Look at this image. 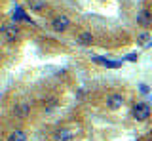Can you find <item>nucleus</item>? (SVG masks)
<instances>
[{
  "instance_id": "obj_1",
  "label": "nucleus",
  "mask_w": 152,
  "mask_h": 141,
  "mask_svg": "<svg viewBox=\"0 0 152 141\" xmlns=\"http://www.w3.org/2000/svg\"><path fill=\"white\" fill-rule=\"evenodd\" d=\"M133 116L137 120H146L150 116V107L146 103H135L133 105Z\"/></svg>"
},
{
  "instance_id": "obj_2",
  "label": "nucleus",
  "mask_w": 152,
  "mask_h": 141,
  "mask_svg": "<svg viewBox=\"0 0 152 141\" xmlns=\"http://www.w3.org/2000/svg\"><path fill=\"white\" fill-rule=\"evenodd\" d=\"M69 25H70V21H69V17L66 15H57L53 21H51V27H53V31L57 32H63L69 29Z\"/></svg>"
},
{
  "instance_id": "obj_3",
  "label": "nucleus",
  "mask_w": 152,
  "mask_h": 141,
  "mask_svg": "<svg viewBox=\"0 0 152 141\" xmlns=\"http://www.w3.org/2000/svg\"><path fill=\"white\" fill-rule=\"evenodd\" d=\"M91 61L103 65V67H108V69H118V67H122V63H124V61H114V59H107V57H99V55H93Z\"/></svg>"
},
{
  "instance_id": "obj_4",
  "label": "nucleus",
  "mask_w": 152,
  "mask_h": 141,
  "mask_svg": "<svg viewBox=\"0 0 152 141\" xmlns=\"http://www.w3.org/2000/svg\"><path fill=\"white\" fill-rule=\"evenodd\" d=\"M2 35H4V40H8V42L15 40L17 35H19L17 25H15V23H13V25H4V27H2Z\"/></svg>"
},
{
  "instance_id": "obj_5",
  "label": "nucleus",
  "mask_w": 152,
  "mask_h": 141,
  "mask_svg": "<svg viewBox=\"0 0 152 141\" xmlns=\"http://www.w3.org/2000/svg\"><path fill=\"white\" fill-rule=\"evenodd\" d=\"M107 105L110 107L112 111H116V109H120V107L124 105V97H122V95H118V93H112V95H108Z\"/></svg>"
},
{
  "instance_id": "obj_6",
  "label": "nucleus",
  "mask_w": 152,
  "mask_h": 141,
  "mask_svg": "<svg viewBox=\"0 0 152 141\" xmlns=\"http://www.w3.org/2000/svg\"><path fill=\"white\" fill-rule=\"evenodd\" d=\"M137 23H139L141 27H150L152 25V13L146 12V10L139 12V15H137Z\"/></svg>"
},
{
  "instance_id": "obj_7",
  "label": "nucleus",
  "mask_w": 152,
  "mask_h": 141,
  "mask_svg": "<svg viewBox=\"0 0 152 141\" xmlns=\"http://www.w3.org/2000/svg\"><path fill=\"white\" fill-rule=\"evenodd\" d=\"M12 19H13V23H15V21H25V23H32V19H31V17H27L25 15V12H23L21 10V8H13V13H12Z\"/></svg>"
},
{
  "instance_id": "obj_8",
  "label": "nucleus",
  "mask_w": 152,
  "mask_h": 141,
  "mask_svg": "<svg viewBox=\"0 0 152 141\" xmlns=\"http://www.w3.org/2000/svg\"><path fill=\"white\" fill-rule=\"evenodd\" d=\"M8 141H27V135H25V131L15 130V131H12V134L8 135Z\"/></svg>"
},
{
  "instance_id": "obj_9",
  "label": "nucleus",
  "mask_w": 152,
  "mask_h": 141,
  "mask_svg": "<svg viewBox=\"0 0 152 141\" xmlns=\"http://www.w3.org/2000/svg\"><path fill=\"white\" fill-rule=\"evenodd\" d=\"M76 40H78L82 46H89V44H91V32H88V31L80 32V35H78V38H76Z\"/></svg>"
},
{
  "instance_id": "obj_10",
  "label": "nucleus",
  "mask_w": 152,
  "mask_h": 141,
  "mask_svg": "<svg viewBox=\"0 0 152 141\" xmlns=\"http://www.w3.org/2000/svg\"><path fill=\"white\" fill-rule=\"evenodd\" d=\"M137 42H139L141 46H145V48H152V44H150V35H148V32H141V35L137 36Z\"/></svg>"
},
{
  "instance_id": "obj_11",
  "label": "nucleus",
  "mask_w": 152,
  "mask_h": 141,
  "mask_svg": "<svg viewBox=\"0 0 152 141\" xmlns=\"http://www.w3.org/2000/svg\"><path fill=\"white\" fill-rule=\"evenodd\" d=\"M55 141H72V134L69 130H61L55 134Z\"/></svg>"
},
{
  "instance_id": "obj_12",
  "label": "nucleus",
  "mask_w": 152,
  "mask_h": 141,
  "mask_svg": "<svg viewBox=\"0 0 152 141\" xmlns=\"http://www.w3.org/2000/svg\"><path fill=\"white\" fill-rule=\"evenodd\" d=\"M28 6H31V10L40 12L46 8V0H28Z\"/></svg>"
},
{
  "instance_id": "obj_13",
  "label": "nucleus",
  "mask_w": 152,
  "mask_h": 141,
  "mask_svg": "<svg viewBox=\"0 0 152 141\" xmlns=\"http://www.w3.org/2000/svg\"><path fill=\"white\" fill-rule=\"evenodd\" d=\"M13 112L19 116V118H25V116L28 115V105H25V103H21V105H17L15 109H13Z\"/></svg>"
},
{
  "instance_id": "obj_14",
  "label": "nucleus",
  "mask_w": 152,
  "mask_h": 141,
  "mask_svg": "<svg viewBox=\"0 0 152 141\" xmlns=\"http://www.w3.org/2000/svg\"><path fill=\"white\" fill-rule=\"evenodd\" d=\"M137 57H139V55H137L135 51H131V54H127V55H126V57H124L122 61H131V63H135V61H137Z\"/></svg>"
},
{
  "instance_id": "obj_15",
  "label": "nucleus",
  "mask_w": 152,
  "mask_h": 141,
  "mask_svg": "<svg viewBox=\"0 0 152 141\" xmlns=\"http://www.w3.org/2000/svg\"><path fill=\"white\" fill-rule=\"evenodd\" d=\"M139 90H141V93H148V92H150V88L146 86V84H141V86H139Z\"/></svg>"
}]
</instances>
